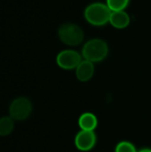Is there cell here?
<instances>
[{
	"mask_svg": "<svg viewBox=\"0 0 151 152\" xmlns=\"http://www.w3.org/2000/svg\"><path fill=\"white\" fill-rule=\"evenodd\" d=\"M112 11L106 4L93 3L86 6L84 16L87 22L93 26H104L109 22Z\"/></svg>",
	"mask_w": 151,
	"mask_h": 152,
	"instance_id": "6da1fadb",
	"label": "cell"
},
{
	"mask_svg": "<svg viewBox=\"0 0 151 152\" xmlns=\"http://www.w3.org/2000/svg\"><path fill=\"white\" fill-rule=\"evenodd\" d=\"M108 44L100 38L88 40L82 49V55L85 60H87L93 63L103 61L108 56Z\"/></svg>",
	"mask_w": 151,
	"mask_h": 152,
	"instance_id": "7a4b0ae2",
	"label": "cell"
},
{
	"mask_svg": "<svg viewBox=\"0 0 151 152\" xmlns=\"http://www.w3.org/2000/svg\"><path fill=\"white\" fill-rule=\"evenodd\" d=\"M58 36L61 41L70 46L80 45L85 37L83 29L75 23H64L58 30Z\"/></svg>",
	"mask_w": 151,
	"mask_h": 152,
	"instance_id": "3957f363",
	"label": "cell"
},
{
	"mask_svg": "<svg viewBox=\"0 0 151 152\" xmlns=\"http://www.w3.org/2000/svg\"><path fill=\"white\" fill-rule=\"evenodd\" d=\"M32 111V104L28 98L20 97L15 99L10 105V117L15 120H24L28 118Z\"/></svg>",
	"mask_w": 151,
	"mask_h": 152,
	"instance_id": "277c9868",
	"label": "cell"
},
{
	"mask_svg": "<svg viewBox=\"0 0 151 152\" xmlns=\"http://www.w3.org/2000/svg\"><path fill=\"white\" fill-rule=\"evenodd\" d=\"M82 61V57L79 53L75 50H64L59 53L56 58L58 66L63 69H73Z\"/></svg>",
	"mask_w": 151,
	"mask_h": 152,
	"instance_id": "5b68a950",
	"label": "cell"
},
{
	"mask_svg": "<svg viewBox=\"0 0 151 152\" xmlns=\"http://www.w3.org/2000/svg\"><path fill=\"white\" fill-rule=\"evenodd\" d=\"M76 146L82 151H88L92 150L96 143V135L93 131L81 130L75 139Z\"/></svg>",
	"mask_w": 151,
	"mask_h": 152,
	"instance_id": "8992f818",
	"label": "cell"
},
{
	"mask_svg": "<svg viewBox=\"0 0 151 152\" xmlns=\"http://www.w3.org/2000/svg\"><path fill=\"white\" fill-rule=\"evenodd\" d=\"M94 74V65L93 62L85 60L80 62V64L76 69V75L79 81L87 82L89 81Z\"/></svg>",
	"mask_w": 151,
	"mask_h": 152,
	"instance_id": "52a82bcc",
	"label": "cell"
},
{
	"mask_svg": "<svg viewBox=\"0 0 151 152\" xmlns=\"http://www.w3.org/2000/svg\"><path fill=\"white\" fill-rule=\"evenodd\" d=\"M130 16L125 11L112 12L109 19V23L116 28L123 29L130 24Z\"/></svg>",
	"mask_w": 151,
	"mask_h": 152,
	"instance_id": "ba28073f",
	"label": "cell"
},
{
	"mask_svg": "<svg viewBox=\"0 0 151 152\" xmlns=\"http://www.w3.org/2000/svg\"><path fill=\"white\" fill-rule=\"evenodd\" d=\"M97 123L96 117L92 113H85L81 115L78 120L80 128L85 131H93L97 126Z\"/></svg>",
	"mask_w": 151,
	"mask_h": 152,
	"instance_id": "9c48e42d",
	"label": "cell"
},
{
	"mask_svg": "<svg viewBox=\"0 0 151 152\" xmlns=\"http://www.w3.org/2000/svg\"><path fill=\"white\" fill-rule=\"evenodd\" d=\"M14 123L11 117H3L0 118V136H6L13 130Z\"/></svg>",
	"mask_w": 151,
	"mask_h": 152,
	"instance_id": "30bf717a",
	"label": "cell"
},
{
	"mask_svg": "<svg viewBox=\"0 0 151 152\" xmlns=\"http://www.w3.org/2000/svg\"><path fill=\"white\" fill-rule=\"evenodd\" d=\"M130 0H107L106 4L112 12L125 11V9L129 5Z\"/></svg>",
	"mask_w": 151,
	"mask_h": 152,
	"instance_id": "8fae6325",
	"label": "cell"
},
{
	"mask_svg": "<svg viewBox=\"0 0 151 152\" xmlns=\"http://www.w3.org/2000/svg\"><path fill=\"white\" fill-rule=\"evenodd\" d=\"M116 152H137L134 145L129 142H122L117 144Z\"/></svg>",
	"mask_w": 151,
	"mask_h": 152,
	"instance_id": "7c38bea8",
	"label": "cell"
},
{
	"mask_svg": "<svg viewBox=\"0 0 151 152\" xmlns=\"http://www.w3.org/2000/svg\"><path fill=\"white\" fill-rule=\"evenodd\" d=\"M139 152H151V150L150 149H144V150H142Z\"/></svg>",
	"mask_w": 151,
	"mask_h": 152,
	"instance_id": "4fadbf2b",
	"label": "cell"
}]
</instances>
